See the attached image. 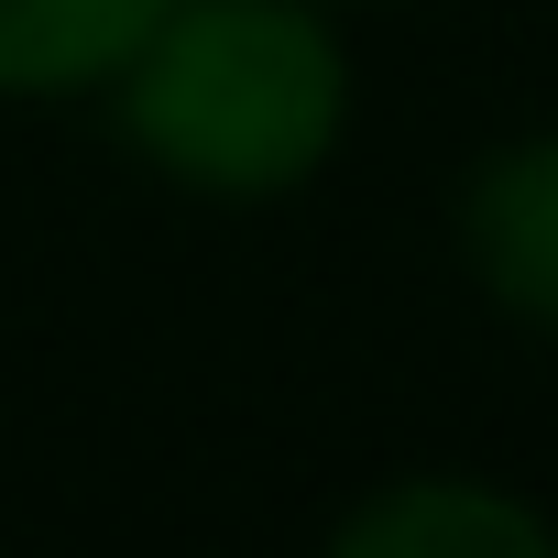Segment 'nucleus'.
I'll return each mask as SVG.
<instances>
[{
	"label": "nucleus",
	"mask_w": 558,
	"mask_h": 558,
	"mask_svg": "<svg viewBox=\"0 0 558 558\" xmlns=\"http://www.w3.org/2000/svg\"><path fill=\"white\" fill-rule=\"evenodd\" d=\"M99 99L165 186L263 208L351 143V45L329 0H165Z\"/></svg>",
	"instance_id": "1"
},
{
	"label": "nucleus",
	"mask_w": 558,
	"mask_h": 558,
	"mask_svg": "<svg viewBox=\"0 0 558 558\" xmlns=\"http://www.w3.org/2000/svg\"><path fill=\"white\" fill-rule=\"evenodd\" d=\"M449 252L493 318L558 340V121L471 154V175L449 197Z\"/></svg>",
	"instance_id": "2"
},
{
	"label": "nucleus",
	"mask_w": 558,
	"mask_h": 558,
	"mask_svg": "<svg viewBox=\"0 0 558 558\" xmlns=\"http://www.w3.org/2000/svg\"><path fill=\"white\" fill-rule=\"evenodd\" d=\"M318 558H558V525L493 471H395L340 504Z\"/></svg>",
	"instance_id": "3"
},
{
	"label": "nucleus",
	"mask_w": 558,
	"mask_h": 558,
	"mask_svg": "<svg viewBox=\"0 0 558 558\" xmlns=\"http://www.w3.org/2000/svg\"><path fill=\"white\" fill-rule=\"evenodd\" d=\"M165 0H0V99H99Z\"/></svg>",
	"instance_id": "4"
},
{
	"label": "nucleus",
	"mask_w": 558,
	"mask_h": 558,
	"mask_svg": "<svg viewBox=\"0 0 558 558\" xmlns=\"http://www.w3.org/2000/svg\"><path fill=\"white\" fill-rule=\"evenodd\" d=\"M329 12H351V0H329Z\"/></svg>",
	"instance_id": "5"
}]
</instances>
